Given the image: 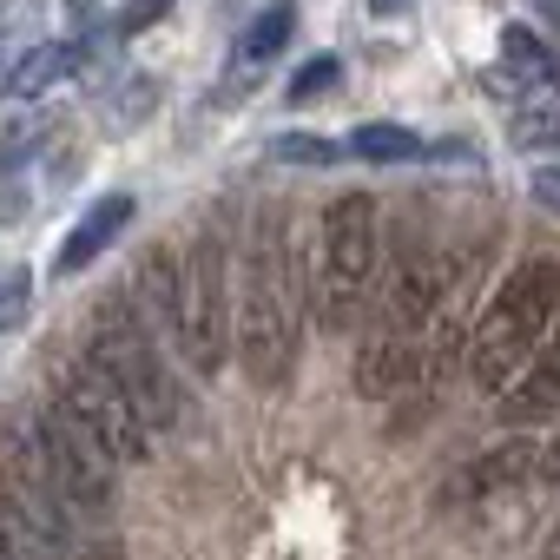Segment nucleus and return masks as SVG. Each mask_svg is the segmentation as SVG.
Wrapping results in <instances>:
<instances>
[{
    "mask_svg": "<svg viewBox=\"0 0 560 560\" xmlns=\"http://www.w3.org/2000/svg\"><path fill=\"white\" fill-rule=\"evenodd\" d=\"M534 8H540V14H547L553 27H560V0H534Z\"/></svg>",
    "mask_w": 560,
    "mask_h": 560,
    "instance_id": "obj_26",
    "label": "nucleus"
},
{
    "mask_svg": "<svg viewBox=\"0 0 560 560\" xmlns=\"http://www.w3.org/2000/svg\"><path fill=\"white\" fill-rule=\"evenodd\" d=\"M560 317V264L553 257H527L501 277V291L488 298L481 324L468 330V376L481 389H501L514 370H527V357L547 343Z\"/></svg>",
    "mask_w": 560,
    "mask_h": 560,
    "instance_id": "obj_3",
    "label": "nucleus"
},
{
    "mask_svg": "<svg viewBox=\"0 0 560 560\" xmlns=\"http://www.w3.org/2000/svg\"><path fill=\"white\" fill-rule=\"evenodd\" d=\"M540 553H547V560H560V527L547 534V547H540Z\"/></svg>",
    "mask_w": 560,
    "mask_h": 560,
    "instance_id": "obj_27",
    "label": "nucleus"
},
{
    "mask_svg": "<svg viewBox=\"0 0 560 560\" xmlns=\"http://www.w3.org/2000/svg\"><path fill=\"white\" fill-rule=\"evenodd\" d=\"M291 34H298V8H264L244 34H237V73H257L264 60H277L291 47Z\"/></svg>",
    "mask_w": 560,
    "mask_h": 560,
    "instance_id": "obj_13",
    "label": "nucleus"
},
{
    "mask_svg": "<svg viewBox=\"0 0 560 560\" xmlns=\"http://www.w3.org/2000/svg\"><path fill=\"white\" fill-rule=\"evenodd\" d=\"M165 337L191 376H218L231 357V264L211 231H198V237H185V250H172Z\"/></svg>",
    "mask_w": 560,
    "mask_h": 560,
    "instance_id": "obj_5",
    "label": "nucleus"
},
{
    "mask_svg": "<svg viewBox=\"0 0 560 560\" xmlns=\"http://www.w3.org/2000/svg\"><path fill=\"white\" fill-rule=\"evenodd\" d=\"M337 80H343V60H337V54H317V60H304V67L291 73L284 100H291V106H317L324 93H337Z\"/></svg>",
    "mask_w": 560,
    "mask_h": 560,
    "instance_id": "obj_17",
    "label": "nucleus"
},
{
    "mask_svg": "<svg viewBox=\"0 0 560 560\" xmlns=\"http://www.w3.org/2000/svg\"><path fill=\"white\" fill-rule=\"evenodd\" d=\"M165 14H172V0H132V8L113 21V34H119V40H132V34H145L152 21H165Z\"/></svg>",
    "mask_w": 560,
    "mask_h": 560,
    "instance_id": "obj_21",
    "label": "nucleus"
},
{
    "mask_svg": "<svg viewBox=\"0 0 560 560\" xmlns=\"http://www.w3.org/2000/svg\"><path fill=\"white\" fill-rule=\"evenodd\" d=\"M34 159V126H0V178H14Z\"/></svg>",
    "mask_w": 560,
    "mask_h": 560,
    "instance_id": "obj_20",
    "label": "nucleus"
},
{
    "mask_svg": "<svg viewBox=\"0 0 560 560\" xmlns=\"http://www.w3.org/2000/svg\"><path fill=\"white\" fill-rule=\"evenodd\" d=\"M0 501L54 547L113 514V462L93 455L47 402L0 416Z\"/></svg>",
    "mask_w": 560,
    "mask_h": 560,
    "instance_id": "obj_1",
    "label": "nucleus"
},
{
    "mask_svg": "<svg viewBox=\"0 0 560 560\" xmlns=\"http://www.w3.org/2000/svg\"><path fill=\"white\" fill-rule=\"evenodd\" d=\"M527 191H534V205H540V211H553V218H560V172H534V185H527Z\"/></svg>",
    "mask_w": 560,
    "mask_h": 560,
    "instance_id": "obj_23",
    "label": "nucleus"
},
{
    "mask_svg": "<svg viewBox=\"0 0 560 560\" xmlns=\"http://www.w3.org/2000/svg\"><path fill=\"white\" fill-rule=\"evenodd\" d=\"M304 298H311V277H304L291 218L284 205H264L250 218L244 264L231 277V350H244L250 383L264 389L291 383L298 343H304Z\"/></svg>",
    "mask_w": 560,
    "mask_h": 560,
    "instance_id": "obj_2",
    "label": "nucleus"
},
{
    "mask_svg": "<svg viewBox=\"0 0 560 560\" xmlns=\"http://www.w3.org/2000/svg\"><path fill=\"white\" fill-rule=\"evenodd\" d=\"M508 139L514 152H560V106H521Z\"/></svg>",
    "mask_w": 560,
    "mask_h": 560,
    "instance_id": "obj_16",
    "label": "nucleus"
},
{
    "mask_svg": "<svg viewBox=\"0 0 560 560\" xmlns=\"http://www.w3.org/2000/svg\"><path fill=\"white\" fill-rule=\"evenodd\" d=\"M132 191H106V198H93L86 211H80V224L60 237V250H54V277H80L86 264H100L106 257V244H119V231L132 224Z\"/></svg>",
    "mask_w": 560,
    "mask_h": 560,
    "instance_id": "obj_8",
    "label": "nucleus"
},
{
    "mask_svg": "<svg viewBox=\"0 0 560 560\" xmlns=\"http://www.w3.org/2000/svg\"><path fill=\"white\" fill-rule=\"evenodd\" d=\"M27 311H34V270H0V337H14L21 324H27Z\"/></svg>",
    "mask_w": 560,
    "mask_h": 560,
    "instance_id": "obj_18",
    "label": "nucleus"
},
{
    "mask_svg": "<svg viewBox=\"0 0 560 560\" xmlns=\"http://www.w3.org/2000/svg\"><path fill=\"white\" fill-rule=\"evenodd\" d=\"M54 560H126V547L119 540H93V534H73Z\"/></svg>",
    "mask_w": 560,
    "mask_h": 560,
    "instance_id": "obj_22",
    "label": "nucleus"
},
{
    "mask_svg": "<svg viewBox=\"0 0 560 560\" xmlns=\"http://www.w3.org/2000/svg\"><path fill=\"white\" fill-rule=\"evenodd\" d=\"M363 8H370L376 21H389V14H409V8H416V0H363Z\"/></svg>",
    "mask_w": 560,
    "mask_h": 560,
    "instance_id": "obj_24",
    "label": "nucleus"
},
{
    "mask_svg": "<svg viewBox=\"0 0 560 560\" xmlns=\"http://www.w3.org/2000/svg\"><path fill=\"white\" fill-rule=\"evenodd\" d=\"M47 409L106 462H145L152 455V435L145 422L132 416V402L119 396V383L86 357V350H67L47 376Z\"/></svg>",
    "mask_w": 560,
    "mask_h": 560,
    "instance_id": "obj_7",
    "label": "nucleus"
},
{
    "mask_svg": "<svg viewBox=\"0 0 560 560\" xmlns=\"http://www.w3.org/2000/svg\"><path fill=\"white\" fill-rule=\"evenodd\" d=\"M527 481H540V442H501V448L475 455V462L455 475L448 501H462V494L488 501V494H501V488H527Z\"/></svg>",
    "mask_w": 560,
    "mask_h": 560,
    "instance_id": "obj_10",
    "label": "nucleus"
},
{
    "mask_svg": "<svg viewBox=\"0 0 560 560\" xmlns=\"http://www.w3.org/2000/svg\"><path fill=\"white\" fill-rule=\"evenodd\" d=\"M86 67V40H40L8 67V100H40Z\"/></svg>",
    "mask_w": 560,
    "mask_h": 560,
    "instance_id": "obj_11",
    "label": "nucleus"
},
{
    "mask_svg": "<svg viewBox=\"0 0 560 560\" xmlns=\"http://www.w3.org/2000/svg\"><path fill=\"white\" fill-rule=\"evenodd\" d=\"M93 8H100V0H67V14H73V21H93Z\"/></svg>",
    "mask_w": 560,
    "mask_h": 560,
    "instance_id": "obj_25",
    "label": "nucleus"
},
{
    "mask_svg": "<svg viewBox=\"0 0 560 560\" xmlns=\"http://www.w3.org/2000/svg\"><path fill=\"white\" fill-rule=\"evenodd\" d=\"M270 159H284V165H330V159H343V145L337 139H317V132H277L270 139Z\"/></svg>",
    "mask_w": 560,
    "mask_h": 560,
    "instance_id": "obj_19",
    "label": "nucleus"
},
{
    "mask_svg": "<svg viewBox=\"0 0 560 560\" xmlns=\"http://www.w3.org/2000/svg\"><path fill=\"white\" fill-rule=\"evenodd\" d=\"M494 396H501L508 422H547V416H560V337H547L527 357V370H514Z\"/></svg>",
    "mask_w": 560,
    "mask_h": 560,
    "instance_id": "obj_9",
    "label": "nucleus"
},
{
    "mask_svg": "<svg viewBox=\"0 0 560 560\" xmlns=\"http://www.w3.org/2000/svg\"><path fill=\"white\" fill-rule=\"evenodd\" d=\"M86 357L119 383V396L145 422V435H165V429L185 422V396H178V383H172V370L159 357V337H152V324L139 317L132 298L93 304V317H86Z\"/></svg>",
    "mask_w": 560,
    "mask_h": 560,
    "instance_id": "obj_4",
    "label": "nucleus"
},
{
    "mask_svg": "<svg viewBox=\"0 0 560 560\" xmlns=\"http://www.w3.org/2000/svg\"><path fill=\"white\" fill-rule=\"evenodd\" d=\"M501 60H508V73H521L527 86H553V93H560V54L540 47V34H527L521 21L501 27Z\"/></svg>",
    "mask_w": 560,
    "mask_h": 560,
    "instance_id": "obj_14",
    "label": "nucleus"
},
{
    "mask_svg": "<svg viewBox=\"0 0 560 560\" xmlns=\"http://www.w3.org/2000/svg\"><path fill=\"white\" fill-rule=\"evenodd\" d=\"M152 106H159V80H152V73H126L119 86H106V93H100V113H106V126H113V132H132Z\"/></svg>",
    "mask_w": 560,
    "mask_h": 560,
    "instance_id": "obj_15",
    "label": "nucleus"
},
{
    "mask_svg": "<svg viewBox=\"0 0 560 560\" xmlns=\"http://www.w3.org/2000/svg\"><path fill=\"white\" fill-rule=\"evenodd\" d=\"M343 159H370V165H409V159H462V145H435L396 119H370L343 139Z\"/></svg>",
    "mask_w": 560,
    "mask_h": 560,
    "instance_id": "obj_12",
    "label": "nucleus"
},
{
    "mask_svg": "<svg viewBox=\"0 0 560 560\" xmlns=\"http://www.w3.org/2000/svg\"><path fill=\"white\" fill-rule=\"evenodd\" d=\"M376 257H383V218L370 191H343L324 205L317 224V324L330 337H350L357 317L370 311L376 284Z\"/></svg>",
    "mask_w": 560,
    "mask_h": 560,
    "instance_id": "obj_6",
    "label": "nucleus"
}]
</instances>
